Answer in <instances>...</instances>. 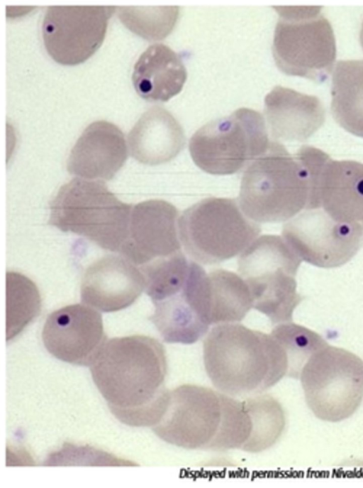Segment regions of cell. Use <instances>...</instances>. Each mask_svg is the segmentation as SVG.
I'll use <instances>...</instances> for the list:
<instances>
[{
  "label": "cell",
  "instance_id": "27",
  "mask_svg": "<svg viewBox=\"0 0 363 488\" xmlns=\"http://www.w3.org/2000/svg\"><path fill=\"white\" fill-rule=\"evenodd\" d=\"M178 6H120L121 22L135 34L149 40L167 37L177 23Z\"/></svg>",
  "mask_w": 363,
  "mask_h": 488
},
{
  "label": "cell",
  "instance_id": "17",
  "mask_svg": "<svg viewBox=\"0 0 363 488\" xmlns=\"http://www.w3.org/2000/svg\"><path fill=\"white\" fill-rule=\"evenodd\" d=\"M124 134L114 124L99 120L89 124L71 149L67 168L86 180H111L127 159Z\"/></svg>",
  "mask_w": 363,
  "mask_h": 488
},
{
  "label": "cell",
  "instance_id": "15",
  "mask_svg": "<svg viewBox=\"0 0 363 488\" xmlns=\"http://www.w3.org/2000/svg\"><path fill=\"white\" fill-rule=\"evenodd\" d=\"M178 210L163 200H149L132 207L128 232L119 252L135 265L145 266L182 251Z\"/></svg>",
  "mask_w": 363,
  "mask_h": 488
},
{
  "label": "cell",
  "instance_id": "10",
  "mask_svg": "<svg viewBox=\"0 0 363 488\" xmlns=\"http://www.w3.org/2000/svg\"><path fill=\"white\" fill-rule=\"evenodd\" d=\"M269 143L262 114L240 108L201 127L191 136L189 148L192 160L203 171L230 175L265 153Z\"/></svg>",
  "mask_w": 363,
  "mask_h": 488
},
{
  "label": "cell",
  "instance_id": "19",
  "mask_svg": "<svg viewBox=\"0 0 363 488\" xmlns=\"http://www.w3.org/2000/svg\"><path fill=\"white\" fill-rule=\"evenodd\" d=\"M317 200L334 219L363 224V163L328 158L320 171Z\"/></svg>",
  "mask_w": 363,
  "mask_h": 488
},
{
  "label": "cell",
  "instance_id": "4",
  "mask_svg": "<svg viewBox=\"0 0 363 488\" xmlns=\"http://www.w3.org/2000/svg\"><path fill=\"white\" fill-rule=\"evenodd\" d=\"M155 310L150 320L167 343L191 345L211 325L208 275L182 251L142 268Z\"/></svg>",
  "mask_w": 363,
  "mask_h": 488
},
{
  "label": "cell",
  "instance_id": "6",
  "mask_svg": "<svg viewBox=\"0 0 363 488\" xmlns=\"http://www.w3.org/2000/svg\"><path fill=\"white\" fill-rule=\"evenodd\" d=\"M132 205L119 200L101 180L75 178L50 203L48 223L119 252L128 232Z\"/></svg>",
  "mask_w": 363,
  "mask_h": 488
},
{
  "label": "cell",
  "instance_id": "25",
  "mask_svg": "<svg viewBox=\"0 0 363 488\" xmlns=\"http://www.w3.org/2000/svg\"><path fill=\"white\" fill-rule=\"evenodd\" d=\"M253 421L248 452H259L273 446L282 435L286 416L281 403L269 394L247 398Z\"/></svg>",
  "mask_w": 363,
  "mask_h": 488
},
{
  "label": "cell",
  "instance_id": "7",
  "mask_svg": "<svg viewBox=\"0 0 363 488\" xmlns=\"http://www.w3.org/2000/svg\"><path fill=\"white\" fill-rule=\"evenodd\" d=\"M301 261L283 237L272 234L257 238L239 256L238 270L249 287L253 308L272 325L291 322L303 300L296 281Z\"/></svg>",
  "mask_w": 363,
  "mask_h": 488
},
{
  "label": "cell",
  "instance_id": "9",
  "mask_svg": "<svg viewBox=\"0 0 363 488\" xmlns=\"http://www.w3.org/2000/svg\"><path fill=\"white\" fill-rule=\"evenodd\" d=\"M279 14L272 53L286 75L324 82L336 57L335 39L320 6H275Z\"/></svg>",
  "mask_w": 363,
  "mask_h": 488
},
{
  "label": "cell",
  "instance_id": "22",
  "mask_svg": "<svg viewBox=\"0 0 363 488\" xmlns=\"http://www.w3.org/2000/svg\"><path fill=\"white\" fill-rule=\"evenodd\" d=\"M331 110L345 130L363 138V60L338 61L332 79Z\"/></svg>",
  "mask_w": 363,
  "mask_h": 488
},
{
  "label": "cell",
  "instance_id": "13",
  "mask_svg": "<svg viewBox=\"0 0 363 488\" xmlns=\"http://www.w3.org/2000/svg\"><path fill=\"white\" fill-rule=\"evenodd\" d=\"M116 7L50 6L42 22L48 53L62 65H77L91 57L104 41L108 21Z\"/></svg>",
  "mask_w": 363,
  "mask_h": 488
},
{
  "label": "cell",
  "instance_id": "11",
  "mask_svg": "<svg viewBox=\"0 0 363 488\" xmlns=\"http://www.w3.org/2000/svg\"><path fill=\"white\" fill-rule=\"evenodd\" d=\"M299 379L307 406L322 421L345 420L363 401V361L343 348L328 345L313 354Z\"/></svg>",
  "mask_w": 363,
  "mask_h": 488
},
{
  "label": "cell",
  "instance_id": "29",
  "mask_svg": "<svg viewBox=\"0 0 363 488\" xmlns=\"http://www.w3.org/2000/svg\"><path fill=\"white\" fill-rule=\"evenodd\" d=\"M362 229H363V224H362Z\"/></svg>",
  "mask_w": 363,
  "mask_h": 488
},
{
  "label": "cell",
  "instance_id": "2",
  "mask_svg": "<svg viewBox=\"0 0 363 488\" xmlns=\"http://www.w3.org/2000/svg\"><path fill=\"white\" fill-rule=\"evenodd\" d=\"M152 429L161 440L184 449L242 450L250 419L243 400L186 384L170 390L166 410Z\"/></svg>",
  "mask_w": 363,
  "mask_h": 488
},
{
  "label": "cell",
  "instance_id": "8",
  "mask_svg": "<svg viewBox=\"0 0 363 488\" xmlns=\"http://www.w3.org/2000/svg\"><path fill=\"white\" fill-rule=\"evenodd\" d=\"M261 230L235 199L205 198L184 210L178 219L179 238L186 252L205 265L219 264L241 254Z\"/></svg>",
  "mask_w": 363,
  "mask_h": 488
},
{
  "label": "cell",
  "instance_id": "5",
  "mask_svg": "<svg viewBox=\"0 0 363 488\" xmlns=\"http://www.w3.org/2000/svg\"><path fill=\"white\" fill-rule=\"evenodd\" d=\"M311 192V177L304 162L275 141L245 169L238 202L256 222H281L307 208Z\"/></svg>",
  "mask_w": 363,
  "mask_h": 488
},
{
  "label": "cell",
  "instance_id": "20",
  "mask_svg": "<svg viewBox=\"0 0 363 488\" xmlns=\"http://www.w3.org/2000/svg\"><path fill=\"white\" fill-rule=\"evenodd\" d=\"M130 155L140 163L155 166L174 158L184 148L185 136L174 116L160 107L145 112L128 135Z\"/></svg>",
  "mask_w": 363,
  "mask_h": 488
},
{
  "label": "cell",
  "instance_id": "18",
  "mask_svg": "<svg viewBox=\"0 0 363 488\" xmlns=\"http://www.w3.org/2000/svg\"><path fill=\"white\" fill-rule=\"evenodd\" d=\"M264 113L273 139L304 141L323 124L324 107L315 96L275 87L264 99Z\"/></svg>",
  "mask_w": 363,
  "mask_h": 488
},
{
  "label": "cell",
  "instance_id": "28",
  "mask_svg": "<svg viewBox=\"0 0 363 488\" xmlns=\"http://www.w3.org/2000/svg\"><path fill=\"white\" fill-rule=\"evenodd\" d=\"M359 39H360L361 45L363 48V22H362L361 30H360Z\"/></svg>",
  "mask_w": 363,
  "mask_h": 488
},
{
  "label": "cell",
  "instance_id": "14",
  "mask_svg": "<svg viewBox=\"0 0 363 488\" xmlns=\"http://www.w3.org/2000/svg\"><path fill=\"white\" fill-rule=\"evenodd\" d=\"M45 349L55 358L90 366L107 340L101 314L84 304H72L51 313L42 330Z\"/></svg>",
  "mask_w": 363,
  "mask_h": 488
},
{
  "label": "cell",
  "instance_id": "26",
  "mask_svg": "<svg viewBox=\"0 0 363 488\" xmlns=\"http://www.w3.org/2000/svg\"><path fill=\"white\" fill-rule=\"evenodd\" d=\"M271 334L284 349L289 363L286 376L298 379L311 356L328 345L317 332L298 324L287 322L275 326Z\"/></svg>",
  "mask_w": 363,
  "mask_h": 488
},
{
  "label": "cell",
  "instance_id": "12",
  "mask_svg": "<svg viewBox=\"0 0 363 488\" xmlns=\"http://www.w3.org/2000/svg\"><path fill=\"white\" fill-rule=\"evenodd\" d=\"M282 236L302 261L325 269L346 264L363 244L360 224L337 221L322 208L298 213L284 224Z\"/></svg>",
  "mask_w": 363,
  "mask_h": 488
},
{
  "label": "cell",
  "instance_id": "23",
  "mask_svg": "<svg viewBox=\"0 0 363 488\" xmlns=\"http://www.w3.org/2000/svg\"><path fill=\"white\" fill-rule=\"evenodd\" d=\"M208 275L211 288V325L243 320L253 308L251 293L244 279L225 269H216Z\"/></svg>",
  "mask_w": 363,
  "mask_h": 488
},
{
  "label": "cell",
  "instance_id": "3",
  "mask_svg": "<svg viewBox=\"0 0 363 488\" xmlns=\"http://www.w3.org/2000/svg\"><path fill=\"white\" fill-rule=\"evenodd\" d=\"M203 363L213 385L233 397L261 394L286 376V353L272 335L239 323L213 327L203 341Z\"/></svg>",
  "mask_w": 363,
  "mask_h": 488
},
{
  "label": "cell",
  "instance_id": "24",
  "mask_svg": "<svg viewBox=\"0 0 363 488\" xmlns=\"http://www.w3.org/2000/svg\"><path fill=\"white\" fill-rule=\"evenodd\" d=\"M6 336L9 340L38 315L41 300L36 285L18 272H6Z\"/></svg>",
  "mask_w": 363,
  "mask_h": 488
},
{
  "label": "cell",
  "instance_id": "16",
  "mask_svg": "<svg viewBox=\"0 0 363 488\" xmlns=\"http://www.w3.org/2000/svg\"><path fill=\"white\" fill-rule=\"evenodd\" d=\"M145 287L140 269L125 257L109 254L89 265L83 276L81 298L103 312L130 305Z\"/></svg>",
  "mask_w": 363,
  "mask_h": 488
},
{
  "label": "cell",
  "instance_id": "1",
  "mask_svg": "<svg viewBox=\"0 0 363 488\" xmlns=\"http://www.w3.org/2000/svg\"><path fill=\"white\" fill-rule=\"evenodd\" d=\"M93 381L112 414L133 427H153L163 416L170 390L164 386L163 345L145 335L106 340L89 366Z\"/></svg>",
  "mask_w": 363,
  "mask_h": 488
},
{
  "label": "cell",
  "instance_id": "21",
  "mask_svg": "<svg viewBox=\"0 0 363 488\" xmlns=\"http://www.w3.org/2000/svg\"><path fill=\"white\" fill-rule=\"evenodd\" d=\"M187 77L179 57L163 43L150 45L133 66L132 81L138 94L150 102H167L179 94Z\"/></svg>",
  "mask_w": 363,
  "mask_h": 488
}]
</instances>
